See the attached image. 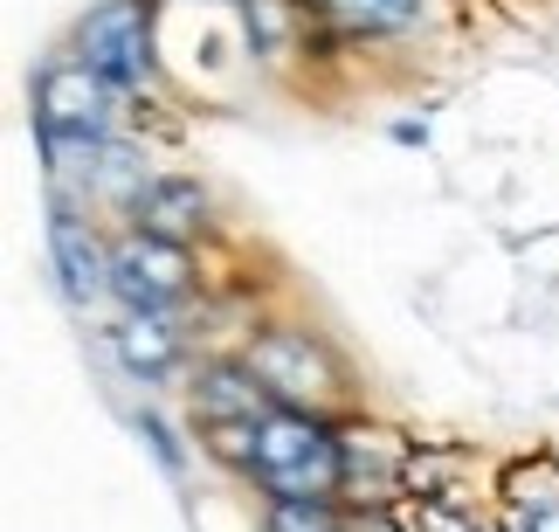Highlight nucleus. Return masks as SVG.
<instances>
[{
    "label": "nucleus",
    "mask_w": 559,
    "mask_h": 532,
    "mask_svg": "<svg viewBox=\"0 0 559 532\" xmlns=\"http://www.w3.org/2000/svg\"><path fill=\"white\" fill-rule=\"evenodd\" d=\"M249 471L276 505L284 498L325 505L338 484H346V450H338L305 409H276L263 422H249Z\"/></svg>",
    "instance_id": "obj_1"
},
{
    "label": "nucleus",
    "mask_w": 559,
    "mask_h": 532,
    "mask_svg": "<svg viewBox=\"0 0 559 532\" xmlns=\"http://www.w3.org/2000/svg\"><path fill=\"white\" fill-rule=\"evenodd\" d=\"M104 111H111V83H104L83 56L41 70V83H35V132H41V145H49L56 166L70 153H97Z\"/></svg>",
    "instance_id": "obj_2"
},
{
    "label": "nucleus",
    "mask_w": 559,
    "mask_h": 532,
    "mask_svg": "<svg viewBox=\"0 0 559 532\" xmlns=\"http://www.w3.org/2000/svg\"><path fill=\"white\" fill-rule=\"evenodd\" d=\"M76 49L111 91H139V83L153 76V28H145L139 0H104V8L83 21Z\"/></svg>",
    "instance_id": "obj_3"
},
{
    "label": "nucleus",
    "mask_w": 559,
    "mask_h": 532,
    "mask_svg": "<svg viewBox=\"0 0 559 532\" xmlns=\"http://www.w3.org/2000/svg\"><path fill=\"white\" fill-rule=\"evenodd\" d=\"M111 291L132 305V318H159L187 297V257L166 236H124L111 249Z\"/></svg>",
    "instance_id": "obj_4"
},
{
    "label": "nucleus",
    "mask_w": 559,
    "mask_h": 532,
    "mask_svg": "<svg viewBox=\"0 0 559 532\" xmlns=\"http://www.w3.org/2000/svg\"><path fill=\"white\" fill-rule=\"evenodd\" d=\"M249 367H255V380H263L270 394H284V401L332 394V367H325V353L311 346V332H270Z\"/></svg>",
    "instance_id": "obj_5"
},
{
    "label": "nucleus",
    "mask_w": 559,
    "mask_h": 532,
    "mask_svg": "<svg viewBox=\"0 0 559 532\" xmlns=\"http://www.w3.org/2000/svg\"><path fill=\"white\" fill-rule=\"evenodd\" d=\"M49 257H56V276L70 297H97L104 284H111V257L91 243V228H83L70 208H56L49 215Z\"/></svg>",
    "instance_id": "obj_6"
},
{
    "label": "nucleus",
    "mask_w": 559,
    "mask_h": 532,
    "mask_svg": "<svg viewBox=\"0 0 559 532\" xmlns=\"http://www.w3.org/2000/svg\"><path fill=\"white\" fill-rule=\"evenodd\" d=\"M201 215H207V194L193 180H153L139 194V222H145V236H166V243H180V236H193L201 228Z\"/></svg>",
    "instance_id": "obj_7"
},
{
    "label": "nucleus",
    "mask_w": 559,
    "mask_h": 532,
    "mask_svg": "<svg viewBox=\"0 0 559 532\" xmlns=\"http://www.w3.org/2000/svg\"><path fill=\"white\" fill-rule=\"evenodd\" d=\"M118 359H124L132 374L159 380V374L180 359V339H174V326H166V318H132V326H118Z\"/></svg>",
    "instance_id": "obj_8"
},
{
    "label": "nucleus",
    "mask_w": 559,
    "mask_h": 532,
    "mask_svg": "<svg viewBox=\"0 0 559 532\" xmlns=\"http://www.w3.org/2000/svg\"><path fill=\"white\" fill-rule=\"evenodd\" d=\"M207 415H235V422H263V388H255V367H214L207 374Z\"/></svg>",
    "instance_id": "obj_9"
},
{
    "label": "nucleus",
    "mask_w": 559,
    "mask_h": 532,
    "mask_svg": "<svg viewBox=\"0 0 559 532\" xmlns=\"http://www.w3.org/2000/svg\"><path fill=\"white\" fill-rule=\"evenodd\" d=\"M332 8H346L353 21H367V28H401V21L421 14V0H332Z\"/></svg>",
    "instance_id": "obj_10"
},
{
    "label": "nucleus",
    "mask_w": 559,
    "mask_h": 532,
    "mask_svg": "<svg viewBox=\"0 0 559 532\" xmlns=\"http://www.w3.org/2000/svg\"><path fill=\"white\" fill-rule=\"evenodd\" d=\"M504 532H559V492L519 498V505H511V519H504Z\"/></svg>",
    "instance_id": "obj_11"
},
{
    "label": "nucleus",
    "mask_w": 559,
    "mask_h": 532,
    "mask_svg": "<svg viewBox=\"0 0 559 532\" xmlns=\"http://www.w3.org/2000/svg\"><path fill=\"white\" fill-rule=\"evenodd\" d=\"M139 436H145V442H153V457H159V463H166V471H174V477L187 471V457H180V442H174V429H166V422H159V415H139Z\"/></svg>",
    "instance_id": "obj_12"
}]
</instances>
